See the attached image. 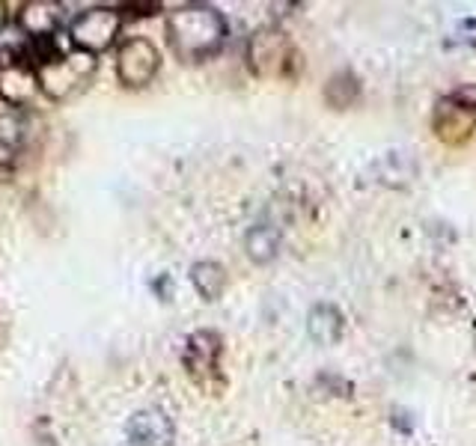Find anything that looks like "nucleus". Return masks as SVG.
<instances>
[{"instance_id":"f257e3e1","label":"nucleus","mask_w":476,"mask_h":446,"mask_svg":"<svg viewBox=\"0 0 476 446\" xmlns=\"http://www.w3.org/2000/svg\"><path fill=\"white\" fill-rule=\"evenodd\" d=\"M227 22L211 6H182L167 18V39L173 54L194 63L206 60L224 45Z\"/></svg>"},{"instance_id":"f03ea898","label":"nucleus","mask_w":476,"mask_h":446,"mask_svg":"<svg viewBox=\"0 0 476 446\" xmlns=\"http://www.w3.org/2000/svg\"><path fill=\"white\" fill-rule=\"evenodd\" d=\"M247 63L259 78H292L298 72V51L277 27L257 30L247 42Z\"/></svg>"},{"instance_id":"7ed1b4c3","label":"nucleus","mask_w":476,"mask_h":446,"mask_svg":"<svg viewBox=\"0 0 476 446\" xmlns=\"http://www.w3.org/2000/svg\"><path fill=\"white\" fill-rule=\"evenodd\" d=\"M96 72V57L87 54V51H69V54H54L45 60L42 66H36L39 75V89L48 98H66L72 96L75 89H80Z\"/></svg>"},{"instance_id":"20e7f679","label":"nucleus","mask_w":476,"mask_h":446,"mask_svg":"<svg viewBox=\"0 0 476 446\" xmlns=\"http://www.w3.org/2000/svg\"><path fill=\"white\" fill-rule=\"evenodd\" d=\"M432 128L450 146L468 144L476 135V89L464 87L459 93L441 98L432 114Z\"/></svg>"},{"instance_id":"39448f33","label":"nucleus","mask_w":476,"mask_h":446,"mask_svg":"<svg viewBox=\"0 0 476 446\" xmlns=\"http://www.w3.org/2000/svg\"><path fill=\"white\" fill-rule=\"evenodd\" d=\"M119 27H123V18H119L117 9L96 6L75 18L72 27H69V39L78 51H87V54L96 57L117 42Z\"/></svg>"},{"instance_id":"423d86ee","label":"nucleus","mask_w":476,"mask_h":446,"mask_svg":"<svg viewBox=\"0 0 476 446\" xmlns=\"http://www.w3.org/2000/svg\"><path fill=\"white\" fill-rule=\"evenodd\" d=\"M39 75L36 69L27 63L22 48H4L0 51V98L6 105H24L36 96Z\"/></svg>"},{"instance_id":"0eeeda50","label":"nucleus","mask_w":476,"mask_h":446,"mask_svg":"<svg viewBox=\"0 0 476 446\" xmlns=\"http://www.w3.org/2000/svg\"><path fill=\"white\" fill-rule=\"evenodd\" d=\"M220 337L211 330H197L194 337L188 339L185 348V369L194 378V384H200L202 390L218 393L220 387Z\"/></svg>"},{"instance_id":"6e6552de","label":"nucleus","mask_w":476,"mask_h":446,"mask_svg":"<svg viewBox=\"0 0 476 446\" xmlns=\"http://www.w3.org/2000/svg\"><path fill=\"white\" fill-rule=\"evenodd\" d=\"M161 66V57H158V48L149 42V39H126L119 45V54H117V75L123 80L126 87L137 89V87H146L152 78H155Z\"/></svg>"},{"instance_id":"1a4fd4ad","label":"nucleus","mask_w":476,"mask_h":446,"mask_svg":"<svg viewBox=\"0 0 476 446\" xmlns=\"http://www.w3.org/2000/svg\"><path fill=\"white\" fill-rule=\"evenodd\" d=\"M60 22H63V6L54 0H27L18 13V27L33 42H48L57 33Z\"/></svg>"},{"instance_id":"9d476101","label":"nucleus","mask_w":476,"mask_h":446,"mask_svg":"<svg viewBox=\"0 0 476 446\" xmlns=\"http://www.w3.org/2000/svg\"><path fill=\"white\" fill-rule=\"evenodd\" d=\"M128 441L135 446H170L173 443V423L164 411L146 408L128 420Z\"/></svg>"},{"instance_id":"9b49d317","label":"nucleus","mask_w":476,"mask_h":446,"mask_svg":"<svg viewBox=\"0 0 476 446\" xmlns=\"http://www.w3.org/2000/svg\"><path fill=\"white\" fill-rule=\"evenodd\" d=\"M24 144V116L9 110L0 114V167H13Z\"/></svg>"},{"instance_id":"f8f14e48","label":"nucleus","mask_w":476,"mask_h":446,"mask_svg":"<svg viewBox=\"0 0 476 446\" xmlns=\"http://www.w3.org/2000/svg\"><path fill=\"white\" fill-rule=\"evenodd\" d=\"M307 330L319 346H333L342 333V316L333 307H328V303H319V307L310 310Z\"/></svg>"},{"instance_id":"ddd939ff","label":"nucleus","mask_w":476,"mask_h":446,"mask_svg":"<svg viewBox=\"0 0 476 446\" xmlns=\"http://www.w3.org/2000/svg\"><path fill=\"white\" fill-rule=\"evenodd\" d=\"M191 280H194L197 292L206 301H215L220 292H224V268L218 265V262H197L194 268H191Z\"/></svg>"},{"instance_id":"4468645a","label":"nucleus","mask_w":476,"mask_h":446,"mask_svg":"<svg viewBox=\"0 0 476 446\" xmlns=\"http://www.w3.org/2000/svg\"><path fill=\"white\" fill-rule=\"evenodd\" d=\"M277 245H280V236L275 227H253L247 232V256L253 262H268L275 259L277 253Z\"/></svg>"},{"instance_id":"2eb2a0df","label":"nucleus","mask_w":476,"mask_h":446,"mask_svg":"<svg viewBox=\"0 0 476 446\" xmlns=\"http://www.w3.org/2000/svg\"><path fill=\"white\" fill-rule=\"evenodd\" d=\"M360 93V87H358V80H354L351 75H337V78H331V84H328V105L333 107H349L354 98H358Z\"/></svg>"}]
</instances>
